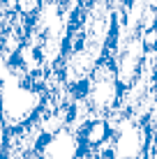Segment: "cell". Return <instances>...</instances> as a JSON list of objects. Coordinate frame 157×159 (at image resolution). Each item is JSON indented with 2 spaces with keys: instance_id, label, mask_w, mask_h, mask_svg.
Wrapping results in <instances>:
<instances>
[{
  "instance_id": "1",
  "label": "cell",
  "mask_w": 157,
  "mask_h": 159,
  "mask_svg": "<svg viewBox=\"0 0 157 159\" xmlns=\"http://www.w3.org/2000/svg\"><path fill=\"white\" fill-rule=\"evenodd\" d=\"M12 72L5 81H0V120L5 129H16L21 125H28L37 118L46 92L42 88L28 83L25 72L14 65Z\"/></svg>"
},
{
  "instance_id": "2",
  "label": "cell",
  "mask_w": 157,
  "mask_h": 159,
  "mask_svg": "<svg viewBox=\"0 0 157 159\" xmlns=\"http://www.w3.org/2000/svg\"><path fill=\"white\" fill-rule=\"evenodd\" d=\"M120 92L122 88L118 83L113 60L111 56H104L102 62L93 69V74L85 79L81 102L90 108L95 118H106L111 111L120 106Z\"/></svg>"
},
{
  "instance_id": "3",
  "label": "cell",
  "mask_w": 157,
  "mask_h": 159,
  "mask_svg": "<svg viewBox=\"0 0 157 159\" xmlns=\"http://www.w3.org/2000/svg\"><path fill=\"white\" fill-rule=\"evenodd\" d=\"M42 159H76L83 152V143L76 129H72L67 125L65 129L48 134L42 139L39 148H37Z\"/></svg>"
},
{
  "instance_id": "4",
  "label": "cell",
  "mask_w": 157,
  "mask_h": 159,
  "mask_svg": "<svg viewBox=\"0 0 157 159\" xmlns=\"http://www.w3.org/2000/svg\"><path fill=\"white\" fill-rule=\"evenodd\" d=\"M81 143H83V150H97L106 139L111 136V127L106 118H95L90 122L83 125V129L79 131Z\"/></svg>"
},
{
  "instance_id": "5",
  "label": "cell",
  "mask_w": 157,
  "mask_h": 159,
  "mask_svg": "<svg viewBox=\"0 0 157 159\" xmlns=\"http://www.w3.org/2000/svg\"><path fill=\"white\" fill-rule=\"evenodd\" d=\"M5 134H7V129H5L2 120H0V159H2V145H5Z\"/></svg>"
},
{
  "instance_id": "6",
  "label": "cell",
  "mask_w": 157,
  "mask_h": 159,
  "mask_svg": "<svg viewBox=\"0 0 157 159\" xmlns=\"http://www.w3.org/2000/svg\"><path fill=\"white\" fill-rule=\"evenodd\" d=\"M76 159H97V157H95V152H90V150H83V152H81V155H79Z\"/></svg>"
},
{
  "instance_id": "7",
  "label": "cell",
  "mask_w": 157,
  "mask_h": 159,
  "mask_svg": "<svg viewBox=\"0 0 157 159\" xmlns=\"http://www.w3.org/2000/svg\"><path fill=\"white\" fill-rule=\"evenodd\" d=\"M141 159H145V155H143V157H141Z\"/></svg>"
}]
</instances>
